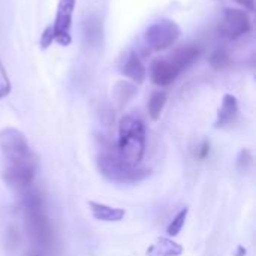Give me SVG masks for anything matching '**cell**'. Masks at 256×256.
Returning a JSON list of instances; mask_svg holds the SVG:
<instances>
[{
	"label": "cell",
	"instance_id": "1",
	"mask_svg": "<svg viewBox=\"0 0 256 256\" xmlns=\"http://www.w3.org/2000/svg\"><path fill=\"white\" fill-rule=\"evenodd\" d=\"M0 154L4 183L16 190H27L34 180L38 162L26 135L16 128L0 129Z\"/></svg>",
	"mask_w": 256,
	"mask_h": 256
},
{
	"label": "cell",
	"instance_id": "2",
	"mask_svg": "<svg viewBox=\"0 0 256 256\" xmlns=\"http://www.w3.org/2000/svg\"><path fill=\"white\" fill-rule=\"evenodd\" d=\"M117 156L128 166H138L146 153V126L132 116L124 114L118 122Z\"/></svg>",
	"mask_w": 256,
	"mask_h": 256
},
{
	"label": "cell",
	"instance_id": "3",
	"mask_svg": "<svg viewBox=\"0 0 256 256\" xmlns=\"http://www.w3.org/2000/svg\"><path fill=\"white\" fill-rule=\"evenodd\" d=\"M96 162L100 176L110 183H117V184L138 183L147 178L152 172L150 170L146 168L128 166L126 164H123L117 156V150L104 136H100V152L98 154Z\"/></svg>",
	"mask_w": 256,
	"mask_h": 256
},
{
	"label": "cell",
	"instance_id": "4",
	"mask_svg": "<svg viewBox=\"0 0 256 256\" xmlns=\"http://www.w3.org/2000/svg\"><path fill=\"white\" fill-rule=\"evenodd\" d=\"M182 34V28L174 20L162 18L147 27L144 33L146 44L153 51H164L172 46Z\"/></svg>",
	"mask_w": 256,
	"mask_h": 256
},
{
	"label": "cell",
	"instance_id": "5",
	"mask_svg": "<svg viewBox=\"0 0 256 256\" xmlns=\"http://www.w3.org/2000/svg\"><path fill=\"white\" fill-rule=\"evenodd\" d=\"M76 0H58L57 14L52 24L54 28V42L62 46H69L72 42L70 27H72V15L75 9Z\"/></svg>",
	"mask_w": 256,
	"mask_h": 256
},
{
	"label": "cell",
	"instance_id": "6",
	"mask_svg": "<svg viewBox=\"0 0 256 256\" xmlns=\"http://www.w3.org/2000/svg\"><path fill=\"white\" fill-rule=\"evenodd\" d=\"M252 28V21L244 10L226 8L224 10V21L219 27V32L226 39H238L243 34L249 33Z\"/></svg>",
	"mask_w": 256,
	"mask_h": 256
},
{
	"label": "cell",
	"instance_id": "7",
	"mask_svg": "<svg viewBox=\"0 0 256 256\" xmlns=\"http://www.w3.org/2000/svg\"><path fill=\"white\" fill-rule=\"evenodd\" d=\"M118 70L123 76L129 78L134 84L144 82V80L147 76L146 66L142 64L141 58L138 57V54L134 50L124 51V54L118 63Z\"/></svg>",
	"mask_w": 256,
	"mask_h": 256
},
{
	"label": "cell",
	"instance_id": "8",
	"mask_svg": "<svg viewBox=\"0 0 256 256\" xmlns=\"http://www.w3.org/2000/svg\"><path fill=\"white\" fill-rule=\"evenodd\" d=\"M178 75H180V70L170 58H158L152 63L150 78L153 84L156 86L166 87L171 82H174Z\"/></svg>",
	"mask_w": 256,
	"mask_h": 256
},
{
	"label": "cell",
	"instance_id": "9",
	"mask_svg": "<svg viewBox=\"0 0 256 256\" xmlns=\"http://www.w3.org/2000/svg\"><path fill=\"white\" fill-rule=\"evenodd\" d=\"M238 114V100L234 94L226 93L222 99V104L218 110V117L214 122V128L216 129H224L226 126H230Z\"/></svg>",
	"mask_w": 256,
	"mask_h": 256
},
{
	"label": "cell",
	"instance_id": "10",
	"mask_svg": "<svg viewBox=\"0 0 256 256\" xmlns=\"http://www.w3.org/2000/svg\"><path fill=\"white\" fill-rule=\"evenodd\" d=\"M200 54H201V48L196 44H186V45H182L177 50H174V52L168 58L182 72V70L188 69L190 64H194L196 62V58L200 57Z\"/></svg>",
	"mask_w": 256,
	"mask_h": 256
},
{
	"label": "cell",
	"instance_id": "11",
	"mask_svg": "<svg viewBox=\"0 0 256 256\" xmlns=\"http://www.w3.org/2000/svg\"><path fill=\"white\" fill-rule=\"evenodd\" d=\"M88 210L93 219L99 222H120L124 218V210L117 207H110L96 201H88Z\"/></svg>",
	"mask_w": 256,
	"mask_h": 256
},
{
	"label": "cell",
	"instance_id": "12",
	"mask_svg": "<svg viewBox=\"0 0 256 256\" xmlns=\"http://www.w3.org/2000/svg\"><path fill=\"white\" fill-rule=\"evenodd\" d=\"M182 254H183L182 244H178L174 240L166 238V237L158 238L146 250V255L147 256H180Z\"/></svg>",
	"mask_w": 256,
	"mask_h": 256
},
{
	"label": "cell",
	"instance_id": "13",
	"mask_svg": "<svg viewBox=\"0 0 256 256\" xmlns=\"http://www.w3.org/2000/svg\"><path fill=\"white\" fill-rule=\"evenodd\" d=\"M136 84L129 81H118L112 88V102L116 104L117 110L126 106L130 102V99L136 94Z\"/></svg>",
	"mask_w": 256,
	"mask_h": 256
},
{
	"label": "cell",
	"instance_id": "14",
	"mask_svg": "<svg viewBox=\"0 0 256 256\" xmlns=\"http://www.w3.org/2000/svg\"><path fill=\"white\" fill-rule=\"evenodd\" d=\"M165 104H166V93L165 92H153L152 93L148 104H147V111H148V116L153 122L160 118V114L164 111Z\"/></svg>",
	"mask_w": 256,
	"mask_h": 256
},
{
	"label": "cell",
	"instance_id": "15",
	"mask_svg": "<svg viewBox=\"0 0 256 256\" xmlns=\"http://www.w3.org/2000/svg\"><path fill=\"white\" fill-rule=\"evenodd\" d=\"M208 63L210 66L214 69V70H222V69H226L230 64H231V56H230V51L225 48V46H219L216 48L212 56L208 57Z\"/></svg>",
	"mask_w": 256,
	"mask_h": 256
},
{
	"label": "cell",
	"instance_id": "16",
	"mask_svg": "<svg viewBox=\"0 0 256 256\" xmlns=\"http://www.w3.org/2000/svg\"><path fill=\"white\" fill-rule=\"evenodd\" d=\"M188 214H189V210H188V208H183V210H180V212L176 214V218L171 220V224H170L168 228H166V234H168L170 237H176V236H178V234L182 232V230H183V226H184V222H186V219H188Z\"/></svg>",
	"mask_w": 256,
	"mask_h": 256
},
{
	"label": "cell",
	"instance_id": "17",
	"mask_svg": "<svg viewBox=\"0 0 256 256\" xmlns=\"http://www.w3.org/2000/svg\"><path fill=\"white\" fill-rule=\"evenodd\" d=\"M254 165V156L249 148H242L237 156V168L242 172H248Z\"/></svg>",
	"mask_w": 256,
	"mask_h": 256
},
{
	"label": "cell",
	"instance_id": "18",
	"mask_svg": "<svg viewBox=\"0 0 256 256\" xmlns=\"http://www.w3.org/2000/svg\"><path fill=\"white\" fill-rule=\"evenodd\" d=\"M10 80L8 76V72H6V68L0 58V100L4 99L9 93H10Z\"/></svg>",
	"mask_w": 256,
	"mask_h": 256
},
{
	"label": "cell",
	"instance_id": "19",
	"mask_svg": "<svg viewBox=\"0 0 256 256\" xmlns=\"http://www.w3.org/2000/svg\"><path fill=\"white\" fill-rule=\"evenodd\" d=\"M54 42V28H52V24L51 26H46L40 34V40H39V45L42 50H46L51 44Z\"/></svg>",
	"mask_w": 256,
	"mask_h": 256
},
{
	"label": "cell",
	"instance_id": "20",
	"mask_svg": "<svg viewBox=\"0 0 256 256\" xmlns=\"http://www.w3.org/2000/svg\"><path fill=\"white\" fill-rule=\"evenodd\" d=\"M208 153H210V142L208 141H204L198 147V150H196V158L198 159H206L208 156Z\"/></svg>",
	"mask_w": 256,
	"mask_h": 256
},
{
	"label": "cell",
	"instance_id": "21",
	"mask_svg": "<svg viewBox=\"0 0 256 256\" xmlns=\"http://www.w3.org/2000/svg\"><path fill=\"white\" fill-rule=\"evenodd\" d=\"M236 3H238L240 6H243L244 9H248L249 12L255 10V0H234Z\"/></svg>",
	"mask_w": 256,
	"mask_h": 256
},
{
	"label": "cell",
	"instance_id": "22",
	"mask_svg": "<svg viewBox=\"0 0 256 256\" xmlns=\"http://www.w3.org/2000/svg\"><path fill=\"white\" fill-rule=\"evenodd\" d=\"M6 242L10 246H15L18 243V234L15 232V230H9V232L6 234Z\"/></svg>",
	"mask_w": 256,
	"mask_h": 256
},
{
	"label": "cell",
	"instance_id": "23",
	"mask_svg": "<svg viewBox=\"0 0 256 256\" xmlns=\"http://www.w3.org/2000/svg\"><path fill=\"white\" fill-rule=\"evenodd\" d=\"M246 254H248V250H246L243 246H238L237 250H236V254H234V256H246Z\"/></svg>",
	"mask_w": 256,
	"mask_h": 256
},
{
	"label": "cell",
	"instance_id": "24",
	"mask_svg": "<svg viewBox=\"0 0 256 256\" xmlns=\"http://www.w3.org/2000/svg\"><path fill=\"white\" fill-rule=\"evenodd\" d=\"M26 256H42L40 254H27Z\"/></svg>",
	"mask_w": 256,
	"mask_h": 256
}]
</instances>
